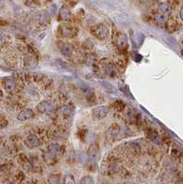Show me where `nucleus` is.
Wrapping results in <instances>:
<instances>
[{"label": "nucleus", "mask_w": 183, "mask_h": 184, "mask_svg": "<svg viewBox=\"0 0 183 184\" xmlns=\"http://www.w3.org/2000/svg\"><path fill=\"white\" fill-rule=\"evenodd\" d=\"M71 18H72L71 10L65 6L62 7L60 12H59V20L62 21H69Z\"/></svg>", "instance_id": "obj_12"}, {"label": "nucleus", "mask_w": 183, "mask_h": 184, "mask_svg": "<svg viewBox=\"0 0 183 184\" xmlns=\"http://www.w3.org/2000/svg\"><path fill=\"white\" fill-rule=\"evenodd\" d=\"M147 136H148V138H149L152 142H154V143L157 144H162V139H161V137H160L159 134H158L157 133H156L155 131H149L148 134H147Z\"/></svg>", "instance_id": "obj_15"}, {"label": "nucleus", "mask_w": 183, "mask_h": 184, "mask_svg": "<svg viewBox=\"0 0 183 184\" xmlns=\"http://www.w3.org/2000/svg\"><path fill=\"white\" fill-rule=\"evenodd\" d=\"M34 117V111L30 109H25L23 111H21V112L18 114V120L19 121H22V122H25V121H29L30 119H32Z\"/></svg>", "instance_id": "obj_10"}, {"label": "nucleus", "mask_w": 183, "mask_h": 184, "mask_svg": "<svg viewBox=\"0 0 183 184\" xmlns=\"http://www.w3.org/2000/svg\"><path fill=\"white\" fill-rule=\"evenodd\" d=\"M102 64H103V70L106 75H108L110 77H113L116 74V68H115L114 64H112V62L106 59L102 62Z\"/></svg>", "instance_id": "obj_7"}, {"label": "nucleus", "mask_w": 183, "mask_h": 184, "mask_svg": "<svg viewBox=\"0 0 183 184\" xmlns=\"http://www.w3.org/2000/svg\"><path fill=\"white\" fill-rule=\"evenodd\" d=\"M115 44L119 51L121 52H125L128 49V39L127 36L124 33H118L115 37Z\"/></svg>", "instance_id": "obj_5"}, {"label": "nucleus", "mask_w": 183, "mask_h": 184, "mask_svg": "<svg viewBox=\"0 0 183 184\" xmlns=\"http://www.w3.org/2000/svg\"><path fill=\"white\" fill-rule=\"evenodd\" d=\"M158 7H159V9H160V11L162 12V13H168L169 11H170V7H169V5L167 4V3H166V2H160L159 4H158Z\"/></svg>", "instance_id": "obj_19"}, {"label": "nucleus", "mask_w": 183, "mask_h": 184, "mask_svg": "<svg viewBox=\"0 0 183 184\" xmlns=\"http://www.w3.org/2000/svg\"><path fill=\"white\" fill-rule=\"evenodd\" d=\"M4 88L7 93H11L16 88V82L13 79H7L4 83Z\"/></svg>", "instance_id": "obj_16"}, {"label": "nucleus", "mask_w": 183, "mask_h": 184, "mask_svg": "<svg viewBox=\"0 0 183 184\" xmlns=\"http://www.w3.org/2000/svg\"><path fill=\"white\" fill-rule=\"evenodd\" d=\"M90 32L95 38H97L98 40H101V41L105 40L109 36V29L107 28L106 25H104L102 23L93 26L90 29Z\"/></svg>", "instance_id": "obj_1"}, {"label": "nucleus", "mask_w": 183, "mask_h": 184, "mask_svg": "<svg viewBox=\"0 0 183 184\" xmlns=\"http://www.w3.org/2000/svg\"><path fill=\"white\" fill-rule=\"evenodd\" d=\"M166 29L169 32H173L178 29V23L175 21H167L166 22Z\"/></svg>", "instance_id": "obj_17"}, {"label": "nucleus", "mask_w": 183, "mask_h": 184, "mask_svg": "<svg viewBox=\"0 0 183 184\" xmlns=\"http://www.w3.org/2000/svg\"><path fill=\"white\" fill-rule=\"evenodd\" d=\"M123 134H125V129L121 126L113 125L109 128V130L106 133V137L109 141L114 142L117 139H120Z\"/></svg>", "instance_id": "obj_2"}, {"label": "nucleus", "mask_w": 183, "mask_h": 184, "mask_svg": "<svg viewBox=\"0 0 183 184\" xmlns=\"http://www.w3.org/2000/svg\"><path fill=\"white\" fill-rule=\"evenodd\" d=\"M64 182V183H75L76 182H75V180L73 179L72 176L66 175L65 178H64V182Z\"/></svg>", "instance_id": "obj_21"}, {"label": "nucleus", "mask_w": 183, "mask_h": 184, "mask_svg": "<svg viewBox=\"0 0 183 184\" xmlns=\"http://www.w3.org/2000/svg\"><path fill=\"white\" fill-rule=\"evenodd\" d=\"M80 182H81V183H93L94 181H93L92 177H90V176H86V177H84V178L82 179Z\"/></svg>", "instance_id": "obj_20"}, {"label": "nucleus", "mask_w": 183, "mask_h": 184, "mask_svg": "<svg viewBox=\"0 0 183 184\" xmlns=\"http://www.w3.org/2000/svg\"><path fill=\"white\" fill-rule=\"evenodd\" d=\"M3 5H4V1L3 0H0V7H2Z\"/></svg>", "instance_id": "obj_23"}, {"label": "nucleus", "mask_w": 183, "mask_h": 184, "mask_svg": "<svg viewBox=\"0 0 183 184\" xmlns=\"http://www.w3.org/2000/svg\"><path fill=\"white\" fill-rule=\"evenodd\" d=\"M36 109L40 113H49V112H53L56 110V105L51 101H43L37 105Z\"/></svg>", "instance_id": "obj_4"}, {"label": "nucleus", "mask_w": 183, "mask_h": 184, "mask_svg": "<svg viewBox=\"0 0 183 184\" xmlns=\"http://www.w3.org/2000/svg\"><path fill=\"white\" fill-rule=\"evenodd\" d=\"M59 32H60L62 37H63V38H74L77 35V31L72 25L64 23V24H62L59 27Z\"/></svg>", "instance_id": "obj_3"}, {"label": "nucleus", "mask_w": 183, "mask_h": 184, "mask_svg": "<svg viewBox=\"0 0 183 184\" xmlns=\"http://www.w3.org/2000/svg\"><path fill=\"white\" fill-rule=\"evenodd\" d=\"M100 155V149H99V145L94 144H91L88 150V156L92 158V159H97V158Z\"/></svg>", "instance_id": "obj_14"}, {"label": "nucleus", "mask_w": 183, "mask_h": 184, "mask_svg": "<svg viewBox=\"0 0 183 184\" xmlns=\"http://www.w3.org/2000/svg\"><path fill=\"white\" fill-rule=\"evenodd\" d=\"M155 21L158 24H166V22L167 21V19L164 13H157L155 15Z\"/></svg>", "instance_id": "obj_18"}, {"label": "nucleus", "mask_w": 183, "mask_h": 184, "mask_svg": "<svg viewBox=\"0 0 183 184\" xmlns=\"http://www.w3.org/2000/svg\"><path fill=\"white\" fill-rule=\"evenodd\" d=\"M109 108L107 106H99L92 110V116L97 120H102L109 114Z\"/></svg>", "instance_id": "obj_6"}, {"label": "nucleus", "mask_w": 183, "mask_h": 184, "mask_svg": "<svg viewBox=\"0 0 183 184\" xmlns=\"http://www.w3.org/2000/svg\"><path fill=\"white\" fill-rule=\"evenodd\" d=\"M180 17H181V21H183V7H181V11H180Z\"/></svg>", "instance_id": "obj_22"}, {"label": "nucleus", "mask_w": 183, "mask_h": 184, "mask_svg": "<svg viewBox=\"0 0 183 184\" xmlns=\"http://www.w3.org/2000/svg\"><path fill=\"white\" fill-rule=\"evenodd\" d=\"M58 48L61 52V54L65 56V57H70L73 55V53H74V49L73 47L68 44V43H64V42H60L58 43Z\"/></svg>", "instance_id": "obj_8"}, {"label": "nucleus", "mask_w": 183, "mask_h": 184, "mask_svg": "<svg viewBox=\"0 0 183 184\" xmlns=\"http://www.w3.org/2000/svg\"><path fill=\"white\" fill-rule=\"evenodd\" d=\"M73 112H74V110L70 106H67V105L63 106L59 110V114L63 116V118H68V117L72 116Z\"/></svg>", "instance_id": "obj_13"}, {"label": "nucleus", "mask_w": 183, "mask_h": 184, "mask_svg": "<svg viewBox=\"0 0 183 184\" xmlns=\"http://www.w3.org/2000/svg\"><path fill=\"white\" fill-rule=\"evenodd\" d=\"M48 153L53 157H59L62 153V145L60 144L53 143L48 146Z\"/></svg>", "instance_id": "obj_11"}, {"label": "nucleus", "mask_w": 183, "mask_h": 184, "mask_svg": "<svg viewBox=\"0 0 183 184\" xmlns=\"http://www.w3.org/2000/svg\"><path fill=\"white\" fill-rule=\"evenodd\" d=\"M24 144L29 148H36L40 145V140L37 136L31 134V135H29L25 138Z\"/></svg>", "instance_id": "obj_9"}]
</instances>
